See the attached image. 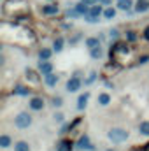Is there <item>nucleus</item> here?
Segmentation results:
<instances>
[{
  "label": "nucleus",
  "instance_id": "obj_12",
  "mask_svg": "<svg viewBox=\"0 0 149 151\" xmlns=\"http://www.w3.org/2000/svg\"><path fill=\"white\" fill-rule=\"evenodd\" d=\"M88 99H90V93H84V95H81V97L77 99V109H79V111H82V109L86 107Z\"/></svg>",
  "mask_w": 149,
  "mask_h": 151
},
{
  "label": "nucleus",
  "instance_id": "obj_10",
  "mask_svg": "<svg viewBox=\"0 0 149 151\" xmlns=\"http://www.w3.org/2000/svg\"><path fill=\"white\" fill-rule=\"evenodd\" d=\"M44 79H46V84H47V86H56V83H58V76L53 74V72L46 74L44 76Z\"/></svg>",
  "mask_w": 149,
  "mask_h": 151
},
{
  "label": "nucleus",
  "instance_id": "obj_8",
  "mask_svg": "<svg viewBox=\"0 0 149 151\" xmlns=\"http://www.w3.org/2000/svg\"><path fill=\"white\" fill-rule=\"evenodd\" d=\"M72 150H74V144H72V141H69V139L60 141L58 146H56V151H72Z\"/></svg>",
  "mask_w": 149,
  "mask_h": 151
},
{
  "label": "nucleus",
  "instance_id": "obj_20",
  "mask_svg": "<svg viewBox=\"0 0 149 151\" xmlns=\"http://www.w3.org/2000/svg\"><path fill=\"white\" fill-rule=\"evenodd\" d=\"M30 91H32V90L27 88V86H16V88H14V93H16V95H28Z\"/></svg>",
  "mask_w": 149,
  "mask_h": 151
},
{
  "label": "nucleus",
  "instance_id": "obj_23",
  "mask_svg": "<svg viewBox=\"0 0 149 151\" xmlns=\"http://www.w3.org/2000/svg\"><path fill=\"white\" fill-rule=\"evenodd\" d=\"M139 130H140V134L149 135V121H142V123L139 125Z\"/></svg>",
  "mask_w": 149,
  "mask_h": 151
},
{
  "label": "nucleus",
  "instance_id": "obj_30",
  "mask_svg": "<svg viewBox=\"0 0 149 151\" xmlns=\"http://www.w3.org/2000/svg\"><path fill=\"white\" fill-rule=\"evenodd\" d=\"M81 2H84V4H88V5H95V4H98L100 0H81Z\"/></svg>",
  "mask_w": 149,
  "mask_h": 151
},
{
  "label": "nucleus",
  "instance_id": "obj_31",
  "mask_svg": "<svg viewBox=\"0 0 149 151\" xmlns=\"http://www.w3.org/2000/svg\"><path fill=\"white\" fill-rule=\"evenodd\" d=\"M126 37H128V40H135L137 35H135V32H128V35H126Z\"/></svg>",
  "mask_w": 149,
  "mask_h": 151
},
{
  "label": "nucleus",
  "instance_id": "obj_14",
  "mask_svg": "<svg viewBox=\"0 0 149 151\" xmlns=\"http://www.w3.org/2000/svg\"><path fill=\"white\" fill-rule=\"evenodd\" d=\"M109 102H111V95L109 93H100L98 95V104L100 106H109Z\"/></svg>",
  "mask_w": 149,
  "mask_h": 151
},
{
  "label": "nucleus",
  "instance_id": "obj_4",
  "mask_svg": "<svg viewBox=\"0 0 149 151\" xmlns=\"http://www.w3.org/2000/svg\"><path fill=\"white\" fill-rule=\"evenodd\" d=\"M75 148H77V150H90V151L95 150V148L90 144V137H88V135H81L79 141H77V144H75Z\"/></svg>",
  "mask_w": 149,
  "mask_h": 151
},
{
  "label": "nucleus",
  "instance_id": "obj_19",
  "mask_svg": "<svg viewBox=\"0 0 149 151\" xmlns=\"http://www.w3.org/2000/svg\"><path fill=\"white\" fill-rule=\"evenodd\" d=\"M53 49L58 53V51H62L63 49V39L62 37H56L54 39V42H53Z\"/></svg>",
  "mask_w": 149,
  "mask_h": 151
},
{
  "label": "nucleus",
  "instance_id": "obj_24",
  "mask_svg": "<svg viewBox=\"0 0 149 151\" xmlns=\"http://www.w3.org/2000/svg\"><path fill=\"white\" fill-rule=\"evenodd\" d=\"M49 56H51V49H40L39 51V58L40 60H49Z\"/></svg>",
  "mask_w": 149,
  "mask_h": 151
},
{
  "label": "nucleus",
  "instance_id": "obj_33",
  "mask_svg": "<svg viewBox=\"0 0 149 151\" xmlns=\"http://www.w3.org/2000/svg\"><path fill=\"white\" fill-rule=\"evenodd\" d=\"M102 2H104V4H111V0H102Z\"/></svg>",
  "mask_w": 149,
  "mask_h": 151
},
{
  "label": "nucleus",
  "instance_id": "obj_17",
  "mask_svg": "<svg viewBox=\"0 0 149 151\" xmlns=\"http://www.w3.org/2000/svg\"><path fill=\"white\" fill-rule=\"evenodd\" d=\"M86 46H88L90 49H93V47L100 46V39H98V37H90V39H86Z\"/></svg>",
  "mask_w": 149,
  "mask_h": 151
},
{
  "label": "nucleus",
  "instance_id": "obj_3",
  "mask_svg": "<svg viewBox=\"0 0 149 151\" xmlns=\"http://www.w3.org/2000/svg\"><path fill=\"white\" fill-rule=\"evenodd\" d=\"M14 123H16L18 128H28L32 125V116L28 113H19L14 118Z\"/></svg>",
  "mask_w": 149,
  "mask_h": 151
},
{
  "label": "nucleus",
  "instance_id": "obj_32",
  "mask_svg": "<svg viewBox=\"0 0 149 151\" xmlns=\"http://www.w3.org/2000/svg\"><path fill=\"white\" fill-rule=\"evenodd\" d=\"M111 39H117V30H111Z\"/></svg>",
  "mask_w": 149,
  "mask_h": 151
},
{
  "label": "nucleus",
  "instance_id": "obj_29",
  "mask_svg": "<svg viewBox=\"0 0 149 151\" xmlns=\"http://www.w3.org/2000/svg\"><path fill=\"white\" fill-rule=\"evenodd\" d=\"M53 118H54V121H58V123H62V121H63V114H62V113H56Z\"/></svg>",
  "mask_w": 149,
  "mask_h": 151
},
{
  "label": "nucleus",
  "instance_id": "obj_9",
  "mask_svg": "<svg viewBox=\"0 0 149 151\" xmlns=\"http://www.w3.org/2000/svg\"><path fill=\"white\" fill-rule=\"evenodd\" d=\"M58 5L56 4H49V5H44L42 7V12L44 14H47V16H53V14H58Z\"/></svg>",
  "mask_w": 149,
  "mask_h": 151
},
{
  "label": "nucleus",
  "instance_id": "obj_5",
  "mask_svg": "<svg viewBox=\"0 0 149 151\" xmlns=\"http://www.w3.org/2000/svg\"><path fill=\"white\" fill-rule=\"evenodd\" d=\"M81 88V79L74 76V77H70L69 81H67V91H77Z\"/></svg>",
  "mask_w": 149,
  "mask_h": 151
},
{
  "label": "nucleus",
  "instance_id": "obj_25",
  "mask_svg": "<svg viewBox=\"0 0 149 151\" xmlns=\"http://www.w3.org/2000/svg\"><path fill=\"white\" fill-rule=\"evenodd\" d=\"M27 79H32L34 83H39V79H37V76H35V72L32 70V69H28L27 70Z\"/></svg>",
  "mask_w": 149,
  "mask_h": 151
},
{
  "label": "nucleus",
  "instance_id": "obj_26",
  "mask_svg": "<svg viewBox=\"0 0 149 151\" xmlns=\"http://www.w3.org/2000/svg\"><path fill=\"white\" fill-rule=\"evenodd\" d=\"M53 106H54V107H62V106H63L62 97H54V99H53Z\"/></svg>",
  "mask_w": 149,
  "mask_h": 151
},
{
  "label": "nucleus",
  "instance_id": "obj_27",
  "mask_svg": "<svg viewBox=\"0 0 149 151\" xmlns=\"http://www.w3.org/2000/svg\"><path fill=\"white\" fill-rule=\"evenodd\" d=\"M67 16H69V18H77V16H81V14L75 11V7H74V9H69V11H67Z\"/></svg>",
  "mask_w": 149,
  "mask_h": 151
},
{
  "label": "nucleus",
  "instance_id": "obj_16",
  "mask_svg": "<svg viewBox=\"0 0 149 151\" xmlns=\"http://www.w3.org/2000/svg\"><path fill=\"white\" fill-rule=\"evenodd\" d=\"M14 151H30V146H28V142L19 141V142L14 144Z\"/></svg>",
  "mask_w": 149,
  "mask_h": 151
},
{
  "label": "nucleus",
  "instance_id": "obj_7",
  "mask_svg": "<svg viewBox=\"0 0 149 151\" xmlns=\"http://www.w3.org/2000/svg\"><path fill=\"white\" fill-rule=\"evenodd\" d=\"M42 107H44V99H42V97H34V99H30V109L40 111Z\"/></svg>",
  "mask_w": 149,
  "mask_h": 151
},
{
  "label": "nucleus",
  "instance_id": "obj_21",
  "mask_svg": "<svg viewBox=\"0 0 149 151\" xmlns=\"http://www.w3.org/2000/svg\"><path fill=\"white\" fill-rule=\"evenodd\" d=\"M0 146H2V148H9V146H11V137L4 134V135L0 137Z\"/></svg>",
  "mask_w": 149,
  "mask_h": 151
},
{
  "label": "nucleus",
  "instance_id": "obj_6",
  "mask_svg": "<svg viewBox=\"0 0 149 151\" xmlns=\"http://www.w3.org/2000/svg\"><path fill=\"white\" fill-rule=\"evenodd\" d=\"M39 70H40V74L42 76L49 74V72H53V63L47 62V60H40V63H39Z\"/></svg>",
  "mask_w": 149,
  "mask_h": 151
},
{
  "label": "nucleus",
  "instance_id": "obj_22",
  "mask_svg": "<svg viewBox=\"0 0 149 151\" xmlns=\"http://www.w3.org/2000/svg\"><path fill=\"white\" fill-rule=\"evenodd\" d=\"M116 16V9H112V7H107L105 11H104V18L105 19H112Z\"/></svg>",
  "mask_w": 149,
  "mask_h": 151
},
{
  "label": "nucleus",
  "instance_id": "obj_15",
  "mask_svg": "<svg viewBox=\"0 0 149 151\" xmlns=\"http://www.w3.org/2000/svg\"><path fill=\"white\" fill-rule=\"evenodd\" d=\"M117 7L121 11H130L132 9V0H117Z\"/></svg>",
  "mask_w": 149,
  "mask_h": 151
},
{
  "label": "nucleus",
  "instance_id": "obj_1",
  "mask_svg": "<svg viewBox=\"0 0 149 151\" xmlns=\"http://www.w3.org/2000/svg\"><path fill=\"white\" fill-rule=\"evenodd\" d=\"M4 14L12 16L16 19H23L30 14V5L27 0H5L4 2Z\"/></svg>",
  "mask_w": 149,
  "mask_h": 151
},
{
  "label": "nucleus",
  "instance_id": "obj_2",
  "mask_svg": "<svg viewBox=\"0 0 149 151\" xmlns=\"http://www.w3.org/2000/svg\"><path fill=\"white\" fill-rule=\"evenodd\" d=\"M107 137L111 139L112 142H125L128 139V132L123 130V128H112V130H109Z\"/></svg>",
  "mask_w": 149,
  "mask_h": 151
},
{
  "label": "nucleus",
  "instance_id": "obj_11",
  "mask_svg": "<svg viewBox=\"0 0 149 151\" xmlns=\"http://www.w3.org/2000/svg\"><path fill=\"white\" fill-rule=\"evenodd\" d=\"M135 11L137 12H146V11H149V2L148 0H139L137 5H135Z\"/></svg>",
  "mask_w": 149,
  "mask_h": 151
},
{
  "label": "nucleus",
  "instance_id": "obj_28",
  "mask_svg": "<svg viewBox=\"0 0 149 151\" xmlns=\"http://www.w3.org/2000/svg\"><path fill=\"white\" fill-rule=\"evenodd\" d=\"M95 79H97V72H91V74H90V77L86 79V84H91Z\"/></svg>",
  "mask_w": 149,
  "mask_h": 151
},
{
  "label": "nucleus",
  "instance_id": "obj_13",
  "mask_svg": "<svg viewBox=\"0 0 149 151\" xmlns=\"http://www.w3.org/2000/svg\"><path fill=\"white\" fill-rule=\"evenodd\" d=\"M102 14V7L100 5H91L90 7V12L86 14V16H93V18H98Z\"/></svg>",
  "mask_w": 149,
  "mask_h": 151
},
{
  "label": "nucleus",
  "instance_id": "obj_18",
  "mask_svg": "<svg viewBox=\"0 0 149 151\" xmlns=\"http://www.w3.org/2000/svg\"><path fill=\"white\" fill-rule=\"evenodd\" d=\"M90 51H91V58H95V60H100L102 55H104V51H102L100 46H97V47H93V49H90Z\"/></svg>",
  "mask_w": 149,
  "mask_h": 151
}]
</instances>
